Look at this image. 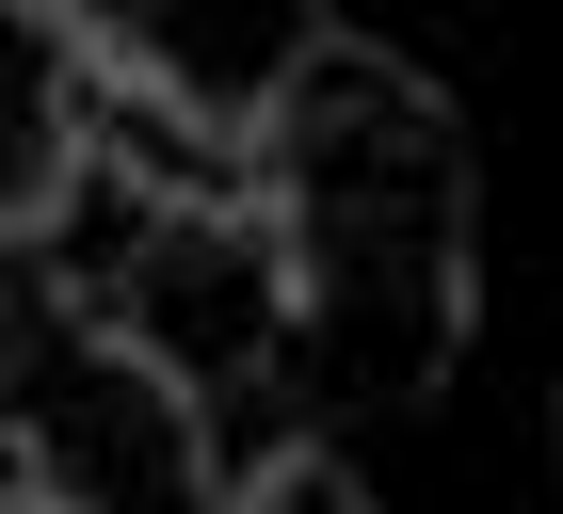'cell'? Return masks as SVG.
<instances>
[{"label":"cell","instance_id":"1","mask_svg":"<svg viewBox=\"0 0 563 514\" xmlns=\"http://www.w3.org/2000/svg\"><path fill=\"white\" fill-rule=\"evenodd\" d=\"M258 193L290 225V273H306V354L290 386L306 402H419L451 386L483 322V177H467V128L451 97L402 65V48L339 33L322 65L290 81V113L258 128Z\"/></svg>","mask_w":563,"mask_h":514},{"label":"cell","instance_id":"2","mask_svg":"<svg viewBox=\"0 0 563 514\" xmlns=\"http://www.w3.org/2000/svg\"><path fill=\"white\" fill-rule=\"evenodd\" d=\"M16 499L33 514H225V450H210V386H177L162 354H130L97 305L16 273Z\"/></svg>","mask_w":563,"mask_h":514},{"label":"cell","instance_id":"3","mask_svg":"<svg viewBox=\"0 0 563 514\" xmlns=\"http://www.w3.org/2000/svg\"><path fill=\"white\" fill-rule=\"evenodd\" d=\"M81 33L113 48V81L162 97L177 128H210L258 161V128L290 113V81L339 48V0H81Z\"/></svg>","mask_w":563,"mask_h":514},{"label":"cell","instance_id":"4","mask_svg":"<svg viewBox=\"0 0 563 514\" xmlns=\"http://www.w3.org/2000/svg\"><path fill=\"white\" fill-rule=\"evenodd\" d=\"M113 48L81 33V0H0V225L33 242L65 193H81V161L113 145Z\"/></svg>","mask_w":563,"mask_h":514},{"label":"cell","instance_id":"5","mask_svg":"<svg viewBox=\"0 0 563 514\" xmlns=\"http://www.w3.org/2000/svg\"><path fill=\"white\" fill-rule=\"evenodd\" d=\"M225 514H371V482H354L322 434H290V450H258V467L225 482Z\"/></svg>","mask_w":563,"mask_h":514},{"label":"cell","instance_id":"6","mask_svg":"<svg viewBox=\"0 0 563 514\" xmlns=\"http://www.w3.org/2000/svg\"><path fill=\"white\" fill-rule=\"evenodd\" d=\"M548 434H563V418H548Z\"/></svg>","mask_w":563,"mask_h":514}]
</instances>
